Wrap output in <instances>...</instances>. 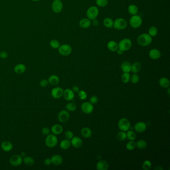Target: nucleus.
Masks as SVG:
<instances>
[{
  "mask_svg": "<svg viewBox=\"0 0 170 170\" xmlns=\"http://www.w3.org/2000/svg\"><path fill=\"white\" fill-rule=\"evenodd\" d=\"M81 134L84 138H89L92 136V131L90 128L87 127H84L81 130Z\"/></svg>",
  "mask_w": 170,
  "mask_h": 170,
  "instance_id": "cd10ccee",
  "label": "nucleus"
},
{
  "mask_svg": "<svg viewBox=\"0 0 170 170\" xmlns=\"http://www.w3.org/2000/svg\"><path fill=\"white\" fill-rule=\"evenodd\" d=\"M98 101V98L96 95H93V96H91L90 97V102L92 104H95L97 103Z\"/></svg>",
  "mask_w": 170,
  "mask_h": 170,
  "instance_id": "8fccbe9b",
  "label": "nucleus"
},
{
  "mask_svg": "<svg viewBox=\"0 0 170 170\" xmlns=\"http://www.w3.org/2000/svg\"><path fill=\"white\" fill-rule=\"evenodd\" d=\"M63 2L61 0H53L51 5L53 12L57 14L60 13L63 10Z\"/></svg>",
  "mask_w": 170,
  "mask_h": 170,
  "instance_id": "9d476101",
  "label": "nucleus"
},
{
  "mask_svg": "<svg viewBox=\"0 0 170 170\" xmlns=\"http://www.w3.org/2000/svg\"><path fill=\"white\" fill-rule=\"evenodd\" d=\"M126 148L128 150L132 151L134 150V149L136 147V142L134 140L133 141H129L128 143L126 144Z\"/></svg>",
  "mask_w": 170,
  "mask_h": 170,
  "instance_id": "a19ab883",
  "label": "nucleus"
},
{
  "mask_svg": "<svg viewBox=\"0 0 170 170\" xmlns=\"http://www.w3.org/2000/svg\"><path fill=\"white\" fill-rule=\"evenodd\" d=\"M108 4V0H96V4L99 7H105Z\"/></svg>",
  "mask_w": 170,
  "mask_h": 170,
  "instance_id": "37998d69",
  "label": "nucleus"
},
{
  "mask_svg": "<svg viewBox=\"0 0 170 170\" xmlns=\"http://www.w3.org/2000/svg\"><path fill=\"white\" fill-rule=\"evenodd\" d=\"M20 155H21V156L23 158H24V157H25V153H22Z\"/></svg>",
  "mask_w": 170,
  "mask_h": 170,
  "instance_id": "13d9d810",
  "label": "nucleus"
},
{
  "mask_svg": "<svg viewBox=\"0 0 170 170\" xmlns=\"http://www.w3.org/2000/svg\"><path fill=\"white\" fill-rule=\"evenodd\" d=\"M141 68H142V65L141 63L137 61L133 63L132 65H131V71L133 73H137L141 71Z\"/></svg>",
  "mask_w": 170,
  "mask_h": 170,
  "instance_id": "bb28decb",
  "label": "nucleus"
},
{
  "mask_svg": "<svg viewBox=\"0 0 170 170\" xmlns=\"http://www.w3.org/2000/svg\"><path fill=\"white\" fill-rule=\"evenodd\" d=\"M167 94L169 96H170V88L169 87L167 88Z\"/></svg>",
  "mask_w": 170,
  "mask_h": 170,
  "instance_id": "4d7b16f0",
  "label": "nucleus"
},
{
  "mask_svg": "<svg viewBox=\"0 0 170 170\" xmlns=\"http://www.w3.org/2000/svg\"><path fill=\"white\" fill-rule=\"evenodd\" d=\"M61 45V43L57 39H52L50 41V46L53 49H58Z\"/></svg>",
  "mask_w": 170,
  "mask_h": 170,
  "instance_id": "58836bf2",
  "label": "nucleus"
},
{
  "mask_svg": "<svg viewBox=\"0 0 170 170\" xmlns=\"http://www.w3.org/2000/svg\"><path fill=\"white\" fill-rule=\"evenodd\" d=\"M51 131L53 134L59 135L62 133L63 130V126L60 124H55L51 128Z\"/></svg>",
  "mask_w": 170,
  "mask_h": 170,
  "instance_id": "aec40b11",
  "label": "nucleus"
},
{
  "mask_svg": "<svg viewBox=\"0 0 170 170\" xmlns=\"http://www.w3.org/2000/svg\"><path fill=\"white\" fill-rule=\"evenodd\" d=\"M63 97L67 101H70L73 100L74 98V92L73 91L72 89L67 88L63 91Z\"/></svg>",
  "mask_w": 170,
  "mask_h": 170,
  "instance_id": "4468645a",
  "label": "nucleus"
},
{
  "mask_svg": "<svg viewBox=\"0 0 170 170\" xmlns=\"http://www.w3.org/2000/svg\"><path fill=\"white\" fill-rule=\"evenodd\" d=\"M136 147L139 149H144L147 146V143L144 140H139L136 142Z\"/></svg>",
  "mask_w": 170,
  "mask_h": 170,
  "instance_id": "72a5a7b5",
  "label": "nucleus"
},
{
  "mask_svg": "<svg viewBox=\"0 0 170 170\" xmlns=\"http://www.w3.org/2000/svg\"><path fill=\"white\" fill-rule=\"evenodd\" d=\"M23 162L27 166H31L35 163V160L33 157L31 156H25L23 160Z\"/></svg>",
  "mask_w": 170,
  "mask_h": 170,
  "instance_id": "2f4dec72",
  "label": "nucleus"
},
{
  "mask_svg": "<svg viewBox=\"0 0 170 170\" xmlns=\"http://www.w3.org/2000/svg\"><path fill=\"white\" fill-rule=\"evenodd\" d=\"M44 164H45V165H47V166H49V165H50L51 164V159H45V160L44 161Z\"/></svg>",
  "mask_w": 170,
  "mask_h": 170,
  "instance_id": "603ef678",
  "label": "nucleus"
},
{
  "mask_svg": "<svg viewBox=\"0 0 170 170\" xmlns=\"http://www.w3.org/2000/svg\"><path fill=\"white\" fill-rule=\"evenodd\" d=\"M140 77L137 73H133L131 76H130V80L131 82L133 84H136L139 81Z\"/></svg>",
  "mask_w": 170,
  "mask_h": 170,
  "instance_id": "79ce46f5",
  "label": "nucleus"
},
{
  "mask_svg": "<svg viewBox=\"0 0 170 170\" xmlns=\"http://www.w3.org/2000/svg\"><path fill=\"white\" fill-rule=\"evenodd\" d=\"M121 68L123 73H129L131 71V64L128 61H124L121 64Z\"/></svg>",
  "mask_w": 170,
  "mask_h": 170,
  "instance_id": "c85d7f7f",
  "label": "nucleus"
},
{
  "mask_svg": "<svg viewBox=\"0 0 170 170\" xmlns=\"http://www.w3.org/2000/svg\"><path fill=\"white\" fill-rule=\"evenodd\" d=\"M108 168H109V165L106 161H100L96 164L97 170H107Z\"/></svg>",
  "mask_w": 170,
  "mask_h": 170,
  "instance_id": "b1692460",
  "label": "nucleus"
},
{
  "mask_svg": "<svg viewBox=\"0 0 170 170\" xmlns=\"http://www.w3.org/2000/svg\"><path fill=\"white\" fill-rule=\"evenodd\" d=\"M99 11L96 6H92L88 8L86 11V16L90 21H93L97 18Z\"/></svg>",
  "mask_w": 170,
  "mask_h": 170,
  "instance_id": "f03ea898",
  "label": "nucleus"
},
{
  "mask_svg": "<svg viewBox=\"0 0 170 170\" xmlns=\"http://www.w3.org/2000/svg\"><path fill=\"white\" fill-rule=\"evenodd\" d=\"M65 109L68 111H74L76 109V104L73 102L69 103L65 105Z\"/></svg>",
  "mask_w": 170,
  "mask_h": 170,
  "instance_id": "4c0bfd02",
  "label": "nucleus"
},
{
  "mask_svg": "<svg viewBox=\"0 0 170 170\" xmlns=\"http://www.w3.org/2000/svg\"><path fill=\"white\" fill-rule=\"evenodd\" d=\"M1 147L2 150L5 152H9L13 148V145L10 141H4L1 143Z\"/></svg>",
  "mask_w": 170,
  "mask_h": 170,
  "instance_id": "a211bd4d",
  "label": "nucleus"
},
{
  "mask_svg": "<svg viewBox=\"0 0 170 170\" xmlns=\"http://www.w3.org/2000/svg\"><path fill=\"white\" fill-rule=\"evenodd\" d=\"M116 52H117V54L118 55H122L123 54V53H124L123 51H122V50H121V49H118L117 51H116Z\"/></svg>",
  "mask_w": 170,
  "mask_h": 170,
  "instance_id": "5fc2aeb1",
  "label": "nucleus"
},
{
  "mask_svg": "<svg viewBox=\"0 0 170 170\" xmlns=\"http://www.w3.org/2000/svg\"><path fill=\"white\" fill-rule=\"evenodd\" d=\"M48 84H49L48 80L45 79L41 80V81L39 82V85L41 86V87H45L48 85Z\"/></svg>",
  "mask_w": 170,
  "mask_h": 170,
  "instance_id": "09e8293b",
  "label": "nucleus"
},
{
  "mask_svg": "<svg viewBox=\"0 0 170 170\" xmlns=\"http://www.w3.org/2000/svg\"><path fill=\"white\" fill-rule=\"evenodd\" d=\"M138 8L136 5L134 4H131L129 5L128 8V11L129 12V14L131 15L132 16L137 15L138 13Z\"/></svg>",
  "mask_w": 170,
  "mask_h": 170,
  "instance_id": "7c9ffc66",
  "label": "nucleus"
},
{
  "mask_svg": "<svg viewBox=\"0 0 170 170\" xmlns=\"http://www.w3.org/2000/svg\"><path fill=\"white\" fill-rule=\"evenodd\" d=\"M8 57V53L6 51H2L0 53V58L6 59Z\"/></svg>",
  "mask_w": 170,
  "mask_h": 170,
  "instance_id": "3c124183",
  "label": "nucleus"
},
{
  "mask_svg": "<svg viewBox=\"0 0 170 170\" xmlns=\"http://www.w3.org/2000/svg\"><path fill=\"white\" fill-rule=\"evenodd\" d=\"M51 159V164L55 166H59L63 163V157L59 155H54Z\"/></svg>",
  "mask_w": 170,
  "mask_h": 170,
  "instance_id": "6ab92c4d",
  "label": "nucleus"
},
{
  "mask_svg": "<svg viewBox=\"0 0 170 170\" xmlns=\"http://www.w3.org/2000/svg\"><path fill=\"white\" fill-rule=\"evenodd\" d=\"M122 81L124 83H127L130 80V74L128 73H124L121 75Z\"/></svg>",
  "mask_w": 170,
  "mask_h": 170,
  "instance_id": "e433bc0d",
  "label": "nucleus"
},
{
  "mask_svg": "<svg viewBox=\"0 0 170 170\" xmlns=\"http://www.w3.org/2000/svg\"><path fill=\"white\" fill-rule=\"evenodd\" d=\"M58 143V139L56 135L54 134H49L47 135L45 140V144L46 146L50 148H54L57 146Z\"/></svg>",
  "mask_w": 170,
  "mask_h": 170,
  "instance_id": "39448f33",
  "label": "nucleus"
},
{
  "mask_svg": "<svg viewBox=\"0 0 170 170\" xmlns=\"http://www.w3.org/2000/svg\"><path fill=\"white\" fill-rule=\"evenodd\" d=\"M146 124L144 122H138L134 125L135 131L138 133H142L146 130Z\"/></svg>",
  "mask_w": 170,
  "mask_h": 170,
  "instance_id": "dca6fc26",
  "label": "nucleus"
},
{
  "mask_svg": "<svg viewBox=\"0 0 170 170\" xmlns=\"http://www.w3.org/2000/svg\"><path fill=\"white\" fill-rule=\"evenodd\" d=\"M25 71H26V67L25 65L22 63L18 64L14 67V71L17 74H23L25 72Z\"/></svg>",
  "mask_w": 170,
  "mask_h": 170,
  "instance_id": "5701e85b",
  "label": "nucleus"
},
{
  "mask_svg": "<svg viewBox=\"0 0 170 170\" xmlns=\"http://www.w3.org/2000/svg\"><path fill=\"white\" fill-rule=\"evenodd\" d=\"M48 81L49 84L52 85H56L59 84V82L60 81V79L58 76H57L55 74H53L49 77L48 78Z\"/></svg>",
  "mask_w": 170,
  "mask_h": 170,
  "instance_id": "a878e982",
  "label": "nucleus"
},
{
  "mask_svg": "<svg viewBox=\"0 0 170 170\" xmlns=\"http://www.w3.org/2000/svg\"><path fill=\"white\" fill-rule=\"evenodd\" d=\"M71 145V140L65 139L61 141L59 146L61 149L67 150L70 148Z\"/></svg>",
  "mask_w": 170,
  "mask_h": 170,
  "instance_id": "c756f323",
  "label": "nucleus"
},
{
  "mask_svg": "<svg viewBox=\"0 0 170 170\" xmlns=\"http://www.w3.org/2000/svg\"><path fill=\"white\" fill-rule=\"evenodd\" d=\"M143 23L142 19L140 16L138 15H135L132 16L130 20L129 24L131 26V27L134 29H138L140 27Z\"/></svg>",
  "mask_w": 170,
  "mask_h": 170,
  "instance_id": "7ed1b4c3",
  "label": "nucleus"
},
{
  "mask_svg": "<svg viewBox=\"0 0 170 170\" xmlns=\"http://www.w3.org/2000/svg\"><path fill=\"white\" fill-rule=\"evenodd\" d=\"M93 106L90 102H85L81 104V109L84 113L89 114L93 111Z\"/></svg>",
  "mask_w": 170,
  "mask_h": 170,
  "instance_id": "9b49d317",
  "label": "nucleus"
},
{
  "mask_svg": "<svg viewBox=\"0 0 170 170\" xmlns=\"http://www.w3.org/2000/svg\"><path fill=\"white\" fill-rule=\"evenodd\" d=\"M71 145L75 148H79L82 146L83 141L79 137L75 136L71 139Z\"/></svg>",
  "mask_w": 170,
  "mask_h": 170,
  "instance_id": "f3484780",
  "label": "nucleus"
},
{
  "mask_svg": "<svg viewBox=\"0 0 170 170\" xmlns=\"http://www.w3.org/2000/svg\"><path fill=\"white\" fill-rule=\"evenodd\" d=\"M23 158L20 155L15 154L10 157L9 162L13 166L17 167L22 164Z\"/></svg>",
  "mask_w": 170,
  "mask_h": 170,
  "instance_id": "1a4fd4ad",
  "label": "nucleus"
},
{
  "mask_svg": "<svg viewBox=\"0 0 170 170\" xmlns=\"http://www.w3.org/2000/svg\"><path fill=\"white\" fill-rule=\"evenodd\" d=\"M73 49L71 45L68 44H63L60 45V47L58 49V51L61 55L63 57H67L71 54L72 52Z\"/></svg>",
  "mask_w": 170,
  "mask_h": 170,
  "instance_id": "0eeeda50",
  "label": "nucleus"
},
{
  "mask_svg": "<svg viewBox=\"0 0 170 170\" xmlns=\"http://www.w3.org/2000/svg\"><path fill=\"white\" fill-rule=\"evenodd\" d=\"M32 1H33V2H39V1L40 0H32Z\"/></svg>",
  "mask_w": 170,
  "mask_h": 170,
  "instance_id": "bf43d9fd",
  "label": "nucleus"
},
{
  "mask_svg": "<svg viewBox=\"0 0 170 170\" xmlns=\"http://www.w3.org/2000/svg\"><path fill=\"white\" fill-rule=\"evenodd\" d=\"M57 117L59 121L61 123H65L69 121L70 118V114L67 110H63L59 112Z\"/></svg>",
  "mask_w": 170,
  "mask_h": 170,
  "instance_id": "f8f14e48",
  "label": "nucleus"
},
{
  "mask_svg": "<svg viewBox=\"0 0 170 170\" xmlns=\"http://www.w3.org/2000/svg\"><path fill=\"white\" fill-rule=\"evenodd\" d=\"M127 22L126 20L123 18H120L116 19L114 21L113 27L117 30H123L127 27Z\"/></svg>",
  "mask_w": 170,
  "mask_h": 170,
  "instance_id": "423d86ee",
  "label": "nucleus"
},
{
  "mask_svg": "<svg viewBox=\"0 0 170 170\" xmlns=\"http://www.w3.org/2000/svg\"><path fill=\"white\" fill-rule=\"evenodd\" d=\"M152 41V37L148 33H142L138 36L137 39L138 44L143 47H146L150 45Z\"/></svg>",
  "mask_w": 170,
  "mask_h": 170,
  "instance_id": "f257e3e1",
  "label": "nucleus"
},
{
  "mask_svg": "<svg viewBox=\"0 0 170 170\" xmlns=\"http://www.w3.org/2000/svg\"><path fill=\"white\" fill-rule=\"evenodd\" d=\"M117 139L119 141H124L127 138L126 137V133L125 131H121L118 132L116 136Z\"/></svg>",
  "mask_w": 170,
  "mask_h": 170,
  "instance_id": "ea45409f",
  "label": "nucleus"
},
{
  "mask_svg": "<svg viewBox=\"0 0 170 170\" xmlns=\"http://www.w3.org/2000/svg\"><path fill=\"white\" fill-rule=\"evenodd\" d=\"M148 33L149 35L151 36L152 37H156L158 33V29L155 26H152V27H151L148 30Z\"/></svg>",
  "mask_w": 170,
  "mask_h": 170,
  "instance_id": "c9c22d12",
  "label": "nucleus"
},
{
  "mask_svg": "<svg viewBox=\"0 0 170 170\" xmlns=\"http://www.w3.org/2000/svg\"><path fill=\"white\" fill-rule=\"evenodd\" d=\"M64 90L60 87H56L53 88L51 91V94L53 97L55 99H59L63 97Z\"/></svg>",
  "mask_w": 170,
  "mask_h": 170,
  "instance_id": "ddd939ff",
  "label": "nucleus"
},
{
  "mask_svg": "<svg viewBox=\"0 0 170 170\" xmlns=\"http://www.w3.org/2000/svg\"><path fill=\"white\" fill-rule=\"evenodd\" d=\"M159 83L160 86L164 88H167L170 87V80L169 79L165 77H163L161 78L159 81Z\"/></svg>",
  "mask_w": 170,
  "mask_h": 170,
  "instance_id": "393cba45",
  "label": "nucleus"
},
{
  "mask_svg": "<svg viewBox=\"0 0 170 170\" xmlns=\"http://www.w3.org/2000/svg\"><path fill=\"white\" fill-rule=\"evenodd\" d=\"M114 21L110 18H106L103 20V25L106 28L111 29L113 27Z\"/></svg>",
  "mask_w": 170,
  "mask_h": 170,
  "instance_id": "473e14b6",
  "label": "nucleus"
},
{
  "mask_svg": "<svg viewBox=\"0 0 170 170\" xmlns=\"http://www.w3.org/2000/svg\"><path fill=\"white\" fill-rule=\"evenodd\" d=\"M126 133V137L127 139L129 140V141H133L135 140V139L136 138V134L134 131L132 130H130L127 131Z\"/></svg>",
  "mask_w": 170,
  "mask_h": 170,
  "instance_id": "f704fd0d",
  "label": "nucleus"
},
{
  "mask_svg": "<svg viewBox=\"0 0 170 170\" xmlns=\"http://www.w3.org/2000/svg\"><path fill=\"white\" fill-rule=\"evenodd\" d=\"M65 139L71 140V139L74 137V135H73V133L70 130H67L65 132Z\"/></svg>",
  "mask_w": 170,
  "mask_h": 170,
  "instance_id": "49530a36",
  "label": "nucleus"
},
{
  "mask_svg": "<svg viewBox=\"0 0 170 170\" xmlns=\"http://www.w3.org/2000/svg\"><path fill=\"white\" fill-rule=\"evenodd\" d=\"M78 93V96L81 100L86 99L87 97V94L84 90H79Z\"/></svg>",
  "mask_w": 170,
  "mask_h": 170,
  "instance_id": "a18cd8bd",
  "label": "nucleus"
},
{
  "mask_svg": "<svg viewBox=\"0 0 170 170\" xmlns=\"http://www.w3.org/2000/svg\"><path fill=\"white\" fill-rule=\"evenodd\" d=\"M149 56L151 59L156 60L160 58L161 53L160 51L157 49H151L149 52Z\"/></svg>",
  "mask_w": 170,
  "mask_h": 170,
  "instance_id": "2eb2a0df",
  "label": "nucleus"
},
{
  "mask_svg": "<svg viewBox=\"0 0 170 170\" xmlns=\"http://www.w3.org/2000/svg\"><path fill=\"white\" fill-rule=\"evenodd\" d=\"M154 170H163V168L162 167L159 166H156V167H155Z\"/></svg>",
  "mask_w": 170,
  "mask_h": 170,
  "instance_id": "6e6d98bb",
  "label": "nucleus"
},
{
  "mask_svg": "<svg viewBox=\"0 0 170 170\" xmlns=\"http://www.w3.org/2000/svg\"><path fill=\"white\" fill-rule=\"evenodd\" d=\"M118 44V49L123 51L124 52L130 50L132 47V42L131 40L128 38L121 39Z\"/></svg>",
  "mask_w": 170,
  "mask_h": 170,
  "instance_id": "20e7f679",
  "label": "nucleus"
},
{
  "mask_svg": "<svg viewBox=\"0 0 170 170\" xmlns=\"http://www.w3.org/2000/svg\"><path fill=\"white\" fill-rule=\"evenodd\" d=\"M118 126L121 131L127 132L130 129L131 124L129 120L126 118H122L118 122Z\"/></svg>",
  "mask_w": 170,
  "mask_h": 170,
  "instance_id": "6e6552de",
  "label": "nucleus"
},
{
  "mask_svg": "<svg viewBox=\"0 0 170 170\" xmlns=\"http://www.w3.org/2000/svg\"><path fill=\"white\" fill-rule=\"evenodd\" d=\"M41 132H42V134H43V135L47 136V135L50 134L51 130L47 127H43V128L41 130Z\"/></svg>",
  "mask_w": 170,
  "mask_h": 170,
  "instance_id": "de8ad7c7",
  "label": "nucleus"
},
{
  "mask_svg": "<svg viewBox=\"0 0 170 170\" xmlns=\"http://www.w3.org/2000/svg\"><path fill=\"white\" fill-rule=\"evenodd\" d=\"M72 90L74 92L78 93L79 92V88L78 86L74 85V86H73V88H72Z\"/></svg>",
  "mask_w": 170,
  "mask_h": 170,
  "instance_id": "864d4df0",
  "label": "nucleus"
},
{
  "mask_svg": "<svg viewBox=\"0 0 170 170\" xmlns=\"http://www.w3.org/2000/svg\"><path fill=\"white\" fill-rule=\"evenodd\" d=\"M91 25V22L89 19L88 18H84L80 20L79 23V25L80 27L82 29H88L90 27V25Z\"/></svg>",
  "mask_w": 170,
  "mask_h": 170,
  "instance_id": "412c9836",
  "label": "nucleus"
},
{
  "mask_svg": "<svg viewBox=\"0 0 170 170\" xmlns=\"http://www.w3.org/2000/svg\"><path fill=\"white\" fill-rule=\"evenodd\" d=\"M152 167V163L149 160H146L142 164V168L144 170H150Z\"/></svg>",
  "mask_w": 170,
  "mask_h": 170,
  "instance_id": "c03bdc74",
  "label": "nucleus"
},
{
  "mask_svg": "<svg viewBox=\"0 0 170 170\" xmlns=\"http://www.w3.org/2000/svg\"><path fill=\"white\" fill-rule=\"evenodd\" d=\"M108 49L112 52H115L118 49V44L114 41H110L107 45Z\"/></svg>",
  "mask_w": 170,
  "mask_h": 170,
  "instance_id": "4be33fe9",
  "label": "nucleus"
}]
</instances>
